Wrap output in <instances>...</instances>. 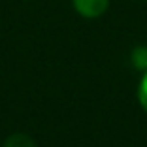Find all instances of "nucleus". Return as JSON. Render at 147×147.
I'll use <instances>...</instances> for the list:
<instances>
[{
  "label": "nucleus",
  "instance_id": "obj_3",
  "mask_svg": "<svg viewBox=\"0 0 147 147\" xmlns=\"http://www.w3.org/2000/svg\"><path fill=\"white\" fill-rule=\"evenodd\" d=\"M132 62H134L136 68L145 72L147 70V47H136L132 51Z\"/></svg>",
  "mask_w": 147,
  "mask_h": 147
},
{
  "label": "nucleus",
  "instance_id": "obj_1",
  "mask_svg": "<svg viewBox=\"0 0 147 147\" xmlns=\"http://www.w3.org/2000/svg\"><path fill=\"white\" fill-rule=\"evenodd\" d=\"M108 4H109V0H74L76 11L87 19L100 17L108 9Z\"/></svg>",
  "mask_w": 147,
  "mask_h": 147
},
{
  "label": "nucleus",
  "instance_id": "obj_4",
  "mask_svg": "<svg viewBox=\"0 0 147 147\" xmlns=\"http://www.w3.org/2000/svg\"><path fill=\"white\" fill-rule=\"evenodd\" d=\"M138 98H140V104H142V108L147 111V70L143 72V78H142V81H140Z\"/></svg>",
  "mask_w": 147,
  "mask_h": 147
},
{
  "label": "nucleus",
  "instance_id": "obj_2",
  "mask_svg": "<svg viewBox=\"0 0 147 147\" xmlns=\"http://www.w3.org/2000/svg\"><path fill=\"white\" fill-rule=\"evenodd\" d=\"M4 147H36L32 138H28L26 134H11L4 142Z\"/></svg>",
  "mask_w": 147,
  "mask_h": 147
}]
</instances>
